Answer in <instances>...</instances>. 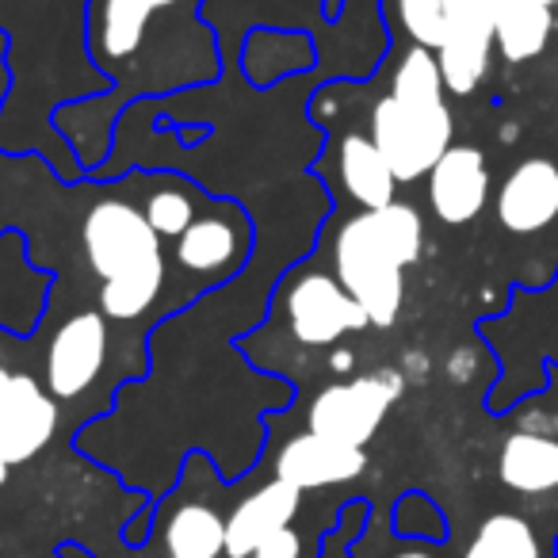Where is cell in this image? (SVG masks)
I'll list each match as a JSON object with an SVG mask.
<instances>
[{
  "label": "cell",
  "instance_id": "cell-1",
  "mask_svg": "<svg viewBox=\"0 0 558 558\" xmlns=\"http://www.w3.org/2000/svg\"><path fill=\"white\" fill-rule=\"evenodd\" d=\"M421 215L405 203L349 218L337 233V279L364 306L367 322L379 329L395 326L402 314L405 279L402 271L421 256Z\"/></svg>",
  "mask_w": 558,
  "mask_h": 558
},
{
  "label": "cell",
  "instance_id": "cell-2",
  "mask_svg": "<svg viewBox=\"0 0 558 558\" xmlns=\"http://www.w3.org/2000/svg\"><path fill=\"white\" fill-rule=\"evenodd\" d=\"M372 142L398 184H410L433 172V165L451 149V111L444 104V77L433 50L413 47L395 73V88L375 104Z\"/></svg>",
  "mask_w": 558,
  "mask_h": 558
},
{
  "label": "cell",
  "instance_id": "cell-3",
  "mask_svg": "<svg viewBox=\"0 0 558 558\" xmlns=\"http://www.w3.org/2000/svg\"><path fill=\"white\" fill-rule=\"evenodd\" d=\"M88 268L104 279L100 306L108 318H138L165 288L161 238L126 199H100L85 218Z\"/></svg>",
  "mask_w": 558,
  "mask_h": 558
},
{
  "label": "cell",
  "instance_id": "cell-4",
  "mask_svg": "<svg viewBox=\"0 0 558 558\" xmlns=\"http://www.w3.org/2000/svg\"><path fill=\"white\" fill-rule=\"evenodd\" d=\"M402 395V375L395 372H375L360 375L349 383H333L326 387L311 405V433L333 436L352 448H364L379 425L387 421L390 405Z\"/></svg>",
  "mask_w": 558,
  "mask_h": 558
},
{
  "label": "cell",
  "instance_id": "cell-5",
  "mask_svg": "<svg viewBox=\"0 0 558 558\" xmlns=\"http://www.w3.org/2000/svg\"><path fill=\"white\" fill-rule=\"evenodd\" d=\"M288 326L295 341L311 344V349H326V344H337L344 333H356L372 322L341 279L311 271V276L295 279L288 291Z\"/></svg>",
  "mask_w": 558,
  "mask_h": 558
},
{
  "label": "cell",
  "instance_id": "cell-6",
  "mask_svg": "<svg viewBox=\"0 0 558 558\" xmlns=\"http://www.w3.org/2000/svg\"><path fill=\"white\" fill-rule=\"evenodd\" d=\"M494 47V0H448V39L436 58L444 88L471 96L486 77Z\"/></svg>",
  "mask_w": 558,
  "mask_h": 558
},
{
  "label": "cell",
  "instance_id": "cell-7",
  "mask_svg": "<svg viewBox=\"0 0 558 558\" xmlns=\"http://www.w3.org/2000/svg\"><path fill=\"white\" fill-rule=\"evenodd\" d=\"M108 364V322L96 311L62 322L47 349V387L58 402L85 395Z\"/></svg>",
  "mask_w": 558,
  "mask_h": 558
},
{
  "label": "cell",
  "instance_id": "cell-8",
  "mask_svg": "<svg viewBox=\"0 0 558 558\" xmlns=\"http://www.w3.org/2000/svg\"><path fill=\"white\" fill-rule=\"evenodd\" d=\"M58 428V398L32 375H12L0 390V451L12 466L35 459Z\"/></svg>",
  "mask_w": 558,
  "mask_h": 558
},
{
  "label": "cell",
  "instance_id": "cell-9",
  "mask_svg": "<svg viewBox=\"0 0 558 558\" xmlns=\"http://www.w3.org/2000/svg\"><path fill=\"white\" fill-rule=\"evenodd\" d=\"M558 218V165L524 157L497 187V222L509 233H539Z\"/></svg>",
  "mask_w": 558,
  "mask_h": 558
},
{
  "label": "cell",
  "instance_id": "cell-10",
  "mask_svg": "<svg viewBox=\"0 0 558 558\" xmlns=\"http://www.w3.org/2000/svg\"><path fill=\"white\" fill-rule=\"evenodd\" d=\"M364 466H367L364 448H352V444L333 440V436H322V433L295 436L276 456L279 482H288L295 489L341 486V482L360 478Z\"/></svg>",
  "mask_w": 558,
  "mask_h": 558
},
{
  "label": "cell",
  "instance_id": "cell-11",
  "mask_svg": "<svg viewBox=\"0 0 558 558\" xmlns=\"http://www.w3.org/2000/svg\"><path fill=\"white\" fill-rule=\"evenodd\" d=\"M489 195V169L482 149L451 146L428 172V203L436 218L448 226H463L482 215Z\"/></svg>",
  "mask_w": 558,
  "mask_h": 558
},
{
  "label": "cell",
  "instance_id": "cell-12",
  "mask_svg": "<svg viewBox=\"0 0 558 558\" xmlns=\"http://www.w3.org/2000/svg\"><path fill=\"white\" fill-rule=\"evenodd\" d=\"M299 505H303V489L288 486V482H268L256 494H248L238 509L226 520V555L230 558H253L268 535L279 527H291Z\"/></svg>",
  "mask_w": 558,
  "mask_h": 558
},
{
  "label": "cell",
  "instance_id": "cell-13",
  "mask_svg": "<svg viewBox=\"0 0 558 558\" xmlns=\"http://www.w3.org/2000/svg\"><path fill=\"white\" fill-rule=\"evenodd\" d=\"M501 482L517 494H550L558 489V440L543 433H512L497 456Z\"/></svg>",
  "mask_w": 558,
  "mask_h": 558
},
{
  "label": "cell",
  "instance_id": "cell-14",
  "mask_svg": "<svg viewBox=\"0 0 558 558\" xmlns=\"http://www.w3.org/2000/svg\"><path fill=\"white\" fill-rule=\"evenodd\" d=\"M555 27L547 0H494V43L505 62H532L543 54Z\"/></svg>",
  "mask_w": 558,
  "mask_h": 558
},
{
  "label": "cell",
  "instance_id": "cell-15",
  "mask_svg": "<svg viewBox=\"0 0 558 558\" xmlns=\"http://www.w3.org/2000/svg\"><path fill=\"white\" fill-rule=\"evenodd\" d=\"M341 180L344 192L364 210H379L395 203V169L379 154V146L372 138H364V134H349L341 142Z\"/></svg>",
  "mask_w": 558,
  "mask_h": 558
},
{
  "label": "cell",
  "instance_id": "cell-16",
  "mask_svg": "<svg viewBox=\"0 0 558 558\" xmlns=\"http://www.w3.org/2000/svg\"><path fill=\"white\" fill-rule=\"evenodd\" d=\"M241 256V233L230 218H195L177 238V260L180 268L195 276H222L238 264Z\"/></svg>",
  "mask_w": 558,
  "mask_h": 558
},
{
  "label": "cell",
  "instance_id": "cell-17",
  "mask_svg": "<svg viewBox=\"0 0 558 558\" xmlns=\"http://www.w3.org/2000/svg\"><path fill=\"white\" fill-rule=\"evenodd\" d=\"M169 558H218L226 555V520L210 505H180L165 524Z\"/></svg>",
  "mask_w": 558,
  "mask_h": 558
},
{
  "label": "cell",
  "instance_id": "cell-18",
  "mask_svg": "<svg viewBox=\"0 0 558 558\" xmlns=\"http://www.w3.org/2000/svg\"><path fill=\"white\" fill-rule=\"evenodd\" d=\"M177 0H104L100 9V50L108 58H131L142 47V35L154 12Z\"/></svg>",
  "mask_w": 558,
  "mask_h": 558
},
{
  "label": "cell",
  "instance_id": "cell-19",
  "mask_svg": "<svg viewBox=\"0 0 558 558\" xmlns=\"http://www.w3.org/2000/svg\"><path fill=\"white\" fill-rule=\"evenodd\" d=\"M463 558H543L539 535L517 512H494L478 524Z\"/></svg>",
  "mask_w": 558,
  "mask_h": 558
},
{
  "label": "cell",
  "instance_id": "cell-20",
  "mask_svg": "<svg viewBox=\"0 0 558 558\" xmlns=\"http://www.w3.org/2000/svg\"><path fill=\"white\" fill-rule=\"evenodd\" d=\"M398 16L417 47L440 50L448 39V0H398Z\"/></svg>",
  "mask_w": 558,
  "mask_h": 558
},
{
  "label": "cell",
  "instance_id": "cell-21",
  "mask_svg": "<svg viewBox=\"0 0 558 558\" xmlns=\"http://www.w3.org/2000/svg\"><path fill=\"white\" fill-rule=\"evenodd\" d=\"M142 215L149 218L157 238H180V233L195 222L192 199H187V192H180V187H161V192H154Z\"/></svg>",
  "mask_w": 558,
  "mask_h": 558
},
{
  "label": "cell",
  "instance_id": "cell-22",
  "mask_svg": "<svg viewBox=\"0 0 558 558\" xmlns=\"http://www.w3.org/2000/svg\"><path fill=\"white\" fill-rule=\"evenodd\" d=\"M299 555H303V543H299V535L291 527H279L276 535H268L253 550V558H299Z\"/></svg>",
  "mask_w": 558,
  "mask_h": 558
},
{
  "label": "cell",
  "instance_id": "cell-23",
  "mask_svg": "<svg viewBox=\"0 0 558 558\" xmlns=\"http://www.w3.org/2000/svg\"><path fill=\"white\" fill-rule=\"evenodd\" d=\"M9 379H12V372H9V367H4V352H0V390L9 387Z\"/></svg>",
  "mask_w": 558,
  "mask_h": 558
},
{
  "label": "cell",
  "instance_id": "cell-24",
  "mask_svg": "<svg viewBox=\"0 0 558 558\" xmlns=\"http://www.w3.org/2000/svg\"><path fill=\"white\" fill-rule=\"evenodd\" d=\"M9 471H12V463H9V459H4V451H0V486L9 482Z\"/></svg>",
  "mask_w": 558,
  "mask_h": 558
},
{
  "label": "cell",
  "instance_id": "cell-25",
  "mask_svg": "<svg viewBox=\"0 0 558 558\" xmlns=\"http://www.w3.org/2000/svg\"><path fill=\"white\" fill-rule=\"evenodd\" d=\"M395 558H433V555H425V550H402V555H395Z\"/></svg>",
  "mask_w": 558,
  "mask_h": 558
},
{
  "label": "cell",
  "instance_id": "cell-26",
  "mask_svg": "<svg viewBox=\"0 0 558 558\" xmlns=\"http://www.w3.org/2000/svg\"><path fill=\"white\" fill-rule=\"evenodd\" d=\"M547 4H550V9H555V4H558V0H547Z\"/></svg>",
  "mask_w": 558,
  "mask_h": 558
}]
</instances>
